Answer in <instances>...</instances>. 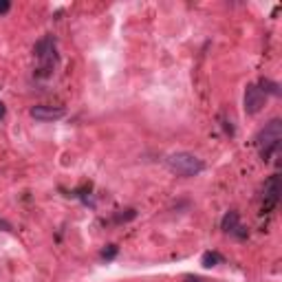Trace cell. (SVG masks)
Instances as JSON below:
<instances>
[{
    "label": "cell",
    "mask_w": 282,
    "mask_h": 282,
    "mask_svg": "<svg viewBox=\"0 0 282 282\" xmlns=\"http://www.w3.org/2000/svg\"><path fill=\"white\" fill-rule=\"evenodd\" d=\"M168 168H170V172H174L176 176L190 179V176L201 174L203 170H205V163L192 152H174L168 157Z\"/></svg>",
    "instance_id": "7a4b0ae2"
},
{
    "label": "cell",
    "mask_w": 282,
    "mask_h": 282,
    "mask_svg": "<svg viewBox=\"0 0 282 282\" xmlns=\"http://www.w3.org/2000/svg\"><path fill=\"white\" fill-rule=\"evenodd\" d=\"M0 231H11V225L5 218H0Z\"/></svg>",
    "instance_id": "8fae6325"
},
{
    "label": "cell",
    "mask_w": 282,
    "mask_h": 282,
    "mask_svg": "<svg viewBox=\"0 0 282 282\" xmlns=\"http://www.w3.org/2000/svg\"><path fill=\"white\" fill-rule=\"evenodd\" d=\"M280 201V179L278 174L269 176L262 187V212H273Z\"/></svg>",
    "instance_id": "277c9868"
},
{
    "label": "cell",
    "mask_w": 282,
    "mask_h": 282,
    "mask_svg": "<svg viewBox=\"0 0 282 282\" xmlns=\"http://www.w3.org/2000/svg\"><path fill=\"white\" fill-rule=\"evenodd\" d=\"M220 262V256L216 251H205L203 253V267H216Z\"/></svg>",
    "instance_id": "9c48e42d"
},
{
    "label": "cell",
    "mask_w": 282,
    "mask_h": 282,
    "mask_svg": "<svg viewBox=\"0 0 282 282\" xmlns=\"http://www.w3.org/2000/svg\"><path fill=\"white\" fill-rule=\"evenodd\" d=\"M185 282H203V280H201V278H194V275H192V278H187Z\"/></svg>",
    "instance_id": "5bb4252c"
},
{
    "label": "cell",
    "mask_w": 282,
    "mask_h": 282,
    "mask_svg": "<svg viewBox=\"0 0 282 282\" xmlns=\"http://www.w3.org/2000/svg\"><path fill=\"white\" fill-rule=\"evenodd\" d=\"M267 104V95L258 88V84H249L245 88V113L247 115H258Z\"/></svg>",
    "instance_id": "5b68a950"
},
{
    "label": "cell",
    "mask_w": 282,
    "mask_h": 282,
    "mask_svg": "<svg viewBox=\"0 0 282 282\" xmlns=\"http://www.w3.org/2000/svg\"><path fill=\"white\" fill-rule=\"evenodd\" d=\"M9 7H11V3H9V0H0V14H7V11H9Z\"/></svg>",
    "instance_id": "30bf717a"
},
{
    "label": "cell",
    "mask_w": 282,
    "mask_h": 282,
    "mask_svg": "<svg viewBox=\"0 0 282 282\" xmlns=\"http://www.w3.org/2000/svg\"><path fill=\"white\" fill-rule=\"evenodd\" d=\"M66 115L62 106H51V104H38L31 108V117L38 121H58Z\"/></svg>",
    "instance_id": "8992f818"
},
{
    "label": "cell",
    "mask_w": 282,
    "mask_h": 282,
    "mask_svg": "<svg viewBox=\"0 0 282 282\" xmlns=\"http://www.w3.org/2000/svg\"><path fill=\"white\" fill-rule=\"evenodd\" d=\"M33 53H36L38 62H40V69L38 73L40 75H51L55 62H58V51H55V38L53 36H44L36 42L33 47Z\"/></svg>",
    "instance_id": "3957f363"
},
{
    "label": "cell",
    "mask_w": 282,
    "mask_h": 282,
    "mask_svg": "<svg viewBox=\"0 0 282 282\" xmlns=\"http://www.w3.org/2000/svg\"><path fill=\"white\" fill-rule=\"evenodd\" d=\"M115 253H117V249H115V247H110L108 251H104V258H113Z\"/></svg>",
    "instance_id": "7c38bea8"
},
{
    "label": "cell",
    "mask_w": 282,
    "mask_h": 282,
    "mask_svg": "<svg viewBox=\"0 0 282 282\" xmlns=\"http://www.w3.org/2000/svg\"><path fill=\"white\" fill-rule=\"evenodd\" d=\"M258 88H260L264 95H280V86L275 84V82H271V80H260Z\"/></svg>",
    "instance_id": "ba28073f"
},
{
    "label": "cell",
    "mask_w": 282,
    "mask_h": 282,
    "mask_svg": "<svg viewBox=\"0 0 282 282\" xmlns=\"http://www.w3.org/2000/svg\"><path fill=\"white\" fill-rule=\"evenodd\" d=\"M280 139H282V121L280 119H271L260 132H258L256 143H258V148H260V157L264 161H269V159L278 152Z\"/></svg>",
    "instance_id": "6da1fadb"
},
{
    "label": "cell",
    "mask_w": 282,
    "mask_h": 282,
    "mask_svg": "<svg viewBox=\"0 0 282 282\" xmlns=\"http://www.w3.org/2000/svg\"><path fill=\"white\" fill-rule=\"evenodd\" d=\"M220 229L225 231V234H231L236 236V238H247V229L240 225V216L238 212H227L220 220Z\"/></svg>",
    "instance_id": "52a82bcc"
},
{
    "label": "cell",
    "mask_w": 282,
    "mask_h": 282,
    "mask_svg": "<svg viewBox=\"0 0 282 282\" xmlns=\"http://www.w3.org/2000/svg\"><path fill=\"white\" fill-rule=\"evenodd\" d=\"M3 117H5V104L0 102V119H3Z\"/></svg>",
    "instance_id": "4fadbf2b"
}]
</instances>
